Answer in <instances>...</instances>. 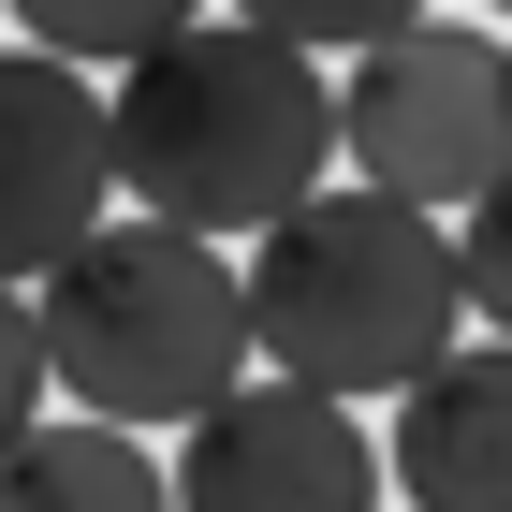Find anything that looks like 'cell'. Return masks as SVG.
I'll list each match as a JSON object with an SVG mask.
<instances>
[{
	"mask_svg": "<svg viewBox=\"0 0 512 512\" xmlns=\"http://www.w3.org/2000/svg\"><path fill=\"white\" fill-rule=\"evenodd\" d=\"M103 161L147 220L191 235H264L293 191L337 176V74L322 44L249 30V15H176L161 44H132L103 88Z\"/></svg>",
	"mask_w": 512,
	"mask_h": 512,
	"instance_id": "obj_1",
	"label": "cell"
},
{
	"mask_svg": "<svg viewBox=\"0 0 512 512\" xmlns=\"http://www.w3.org/2000/svg\"><path fill=\"white\" fill-rule=\"evenodd\" d=\"M249 293V352L278 366V381H322V395H395L410 366L454 352V235H439V205H395V191H293L249 235L235 264Z\"/></svg>",
	"mask_w": 512,
	"mask_h": 512,
	"instance_id": "obj_2",
	"label": "cell"
},
{
	"mask_svg": "<svg viewBox=\"0 0 512 512\" xmlns=\"http://www.w3.org/2000/svg\"><path fill=\"white\" fill-rule=\"evenodd\" d=\"M30 337L44 381L103 410V425H191L220 381H249V293L235 249L191 220H88L59 264L30 278Z\"/></svg>",
	"mask_w": 512,
	"mask_h": 512,
	"instance_id": "obj_3",
	"label": "cell"
},
{
	"mask_svg": "<svg viewBox=\"0 0 512 512\" xmlns=\"http://www.w3.org/2000/svg\"><path fill=\"white\" fill-rule=\"evenodd\" d=\"M337 161H352L366 191L395 205H454L483 191L512 161V103H498V44L469 30V15H395V30L352 44V74H337Z\"/></svg>",
	"mask_w": 512,
	"mask_h": 512,
	"instance_id": "obj_4",
	"label": "cell"
},
{
	"mask_svg": "<svg viewBox=\"0 0 512 512\" xmlns=\"http://www.w3.org/2000/svg\"><path fill=\"white\" fill-rule=\"evenodd\" d=\"M176 512H381V439L322 381H220L176 425Z\"/></svg>",
	"mask_w": 512,
	"mask_h": 512,
	"instance_id": "obj_5",
	"label": "cell"
},
{
	"mask_svg": "<svg viewBox=\"0 0 512 512\" xmlns=\"http://www.w3.org/2000/svg\"><path fill=\"white\" fill-rule=\"evenodd\" d=\"M103 205H118L103 88L74 59H44V44H0V278H44Z\"/></svg>",
	"mask_w": 512,
	"mask_h": 512,
	"instance_id": "obj_6",
	"label": "cell"
},
{
	"mask_svg": "<svg viewBox=\"0 0 512 512\" xmlns=\"http://www.w3.org/2000/svg\"><path fill=\"white\" fill-rule=\"evenodd\" d=\"M381 483H395L410 512H512V337L439 352V366L395 381Z\"/></svg>",
	"mask_w": 512,
	"mask_h": 512,
	"instance_id": "obj_7",
	"label": "cell"
},
{
	"mask_svg": "<svg viewBox=\"0 0 512 512\" xmlns=\"http://www.w3.org/2000/svg\"><path fill=\"white\" fill-rule=\"evenodd\" d=\"M0 512H176L147 425H103V410H59V425H15L0 439Z\"/></svg>",
	"mask_w": 512,
	"mask_h": 512,
	"instance_id": "obj_8",
	"label": "cell"
},
{
	"mask_svg": "<svg viewBox=\"0 0 512 512\" xmlns=\"http://www.w3.org/2000/svg\"><path fill=\"white\" fill-rule=\"evenodd\" d=\"M0 15H15L44 59H132V44H161L176 15H205V0H0Z\"/></svg>",
	"mask_w": 512,
	"mask_h": 512,
	"instance_id": "obj_9",
	"label": "cell"
},
{
	"mask_svg": "<svg viewBox=\"0 0 512 512\" xmlns=\"http://www.w3.org/2000/svg\"><path fill=\"white\" fill-rule=\"evenodd\" d=\"M439 235H454V308H469L483 337H512V161L439 220Z\"/></svg>",
	"mask_w": 512,
	"mask_h": 512,
	"instance_id": "obj_10",
	"label": "cell"
},
{
	"mask_svg": "<svg viewBox=\"0 0 512 512\" xmlns=\"http://www.w3.org/2000/svg\"><path fill=\"white\" fill-rule=\"evenodd\" d=\"M220 15L293 30V44H366V30H395V15H425V0H220Z\"/></svg>",
	"mask_w": 512,
	"mask_h": 512,
	"instance_id": "obj_11",
	"label": "cell"
},
{
	"mask_svg": "<svg viewBox=\"0 0 512 512\" xmlns=\"http://www.w3.org/2000/svg\"><path fill=\"white\" fill-rule=\"evenodd\" d=\"M44 410V337H30V278H0V439Z\"/></svg>",
	"mask_w": 512,
	"mask_h": 512,
	"instance_id": "obj_12",
	"label": "cell"
},
{
	"mask_svg": "<svg viewBox=\"0 0 512 512\" xmlns=\"http://www.w3.org/2000/svg\"><path fill=\"white\" fill-rule=\"evenodd\" d=\"M498 103H512V44H498Z\"/></svg>",
	"mask_w": 512,
	"mask_h": 512,
	"instance_id": "obj_13",
	"label": "cell"
},
{
	"mask_svg": "<svg viewBox=\"0 0 512 512\" xmlns=\"http://www.w3.org/2000/svg\"><path fill=\"white\" fill-rule=\"evenodd\" d=\"M498 15H512V0H498Z\"/></svg>",
	"mask_w": 512,
	"mask_h": 512,
	"instance_id": "obj_14",
	"label": "cell"
}]
</instances>
